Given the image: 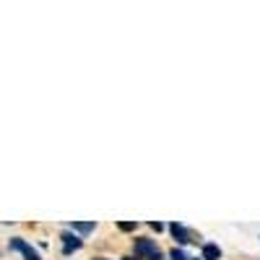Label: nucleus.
Wrapping results in <instances>:
<instances>
[{"label":"nucleus","mask_w":260,"mask_h":260,"mask_svg":"<svg viewBox=\"0 0 260 260\" xmlns=\"http://www.w3.org/2000/svg\"><path fill=\"white\" fill-rule=\"evenodd\" d=\"M68 229H71V232H78V234H91V232L96 229V224H94V221H71Z\"/></svg>","instance_id":"6"},{"label":"nucleus","mask_w":260,"mask_h":260,"mask_svg":"<svg viewBox=\"0 0 260 260\" xmlns=\"http://www.w3.org/2000/svg\"><path fill=\"white\" fill-rule=\"evenodd\" d=\"M169 260H190V257H187V255H185L180 247H175V250L169 252Z\"/></svg>","instance_id":"7"},{"label":"nucleus","mask_w":260,"mask_h":260,"mask_svg":"<svg viewBox=\"0 0 260 260\" xmlns=\"http://www.w3.org/2000/svg\"><path fill=\"white\" fill-rule=\"evenodd\" d=\"M8 247H11V252H21L26 260H42V257H39V252H37V250H34V247H31L26 240H21V237H13Z\"/></svg>","instance_id":"1"},{"label":"nucleus","mask_w":260,"mask_h":260,"mask_svg":"<svg viewBox=\"0 0 260 260\" xmlns=\"http://www.w3.org/2000/svg\"><path fill=\"white\" fill-rule=\"evenodd\" d=\"M201 260H203V257H201Z\"/></svg>","instance_id":"13"},{"label":"nucleus","mask_w":260,"mask_h":260,"mask_svg":"<svg viewBox=\"0 0 260 260\" xmlns=\"http://www.w3.org/2000/svg\"><path fill=\"white\" fill-rule=\"evenodd\" d=\"M122 260H136V257H122Z\"/></svg>","instance_id":"11"},{"label":"nucleus","mask_w":260,"mask_h":260,"mask_svg":"<svg viewBox=\"0 0 260 260\" xmlns=\"http://www.w3.org/2000/svg\"><path fill=\"white\" fill-rule=\"evenodd\" d=\"M201 257L203 260H219L221 257V247L216 245V242H206L203 250H201Z\"/></svg>","instance_id":"5"},{"label":"nucleus","mask_w":260,"mask_h":260,"mask_svg":"<svg viewBox=\"0 0 260 260\" xmlns=\"http://www.w3.org/2000/svg\"><path fill=\"white\" fill-rule=\"evenodd\" d=\"M60 240H62V255H71V252H76V250H81V237H76L71 229L68 232H62V237H60Z\"/></svg>","instance_id":"3"},{"label":"nucleus","mask_w":260,"mask_h":260,"mask_svg":"<svg viewBox=\"0 0 260 260\" xmlns=\"http://www.w3.org/2000/svg\"><path fill=\"white\" fill-rule=\"evenodd\" d=\"M169 232H172V237H175V240H177L180 245H187V242H198V240H195V234H192L190 229H185L182 224H177V221L169 226Z\"/></svg>","instance_id":"4"},{"label":"nucleus","mask_w":260,"mask_h":260,"mask_svg":"<svg viewBox=\"0 0 260 260\" xmlns=\"http://www.w3.org/2000/svg\"><path fill=\"white\" fill-rule=\"evenodd\" d=\"M96 260H107V257H96Z\"/></svg>","instance_id":"12"},{"label":"nucleus","mask_w":260,"mask_h":260,"mask_svg":"<svg viewBox=\"0 0 260 260\" xmlns=\"http://www.w3.org/2000/svg\"><path fill=\"white\" fill-rule=\"evenodd\" d=\"M151 229H156V232H161V229H164V224H159V221H151Z\"/></svg>","instance_id":"9"},{"label":"nucleus","mask_w":260,"mask_h":260,"mask_svg":"<svg viewBox=\"0 0 260 260\" xmlns=\"http://www.w3.org/2000/svg\"><path fill=\"white\" fill-rule=\"evenodd\" d=\"M136 255H143V257H154V255H159V247H156V242L154 240H146V237H141V240H136Z\"/></svg>","instance_id":"2"},{"label":"nucleus","mask_w":260,"mask_h":260,"mask_svg":"<svg viewBox=\"0 0 260 260\" xmlns=\"http://www.w3.org/2000/svg\"><path fill=\"white\" fill-rule=\"evenodd\" d=\"M117 229H120V232H133V229H136V221H120Z\"/></svg>","instance_id":"8"},{"label":"nucleus","mask_w":260,"mask_h":260,"mask_svg":"<svg viewBox=\"0 0 260 260\" xmlns=\"http://www.w3.org/2000/svg\"><path fill=\"white\" fill-rule=\"evenodd\" d=\"M151 260H164V257H161V255H154V257H151Z\"/></svg>","instance_id":"10"}]
</instances>
